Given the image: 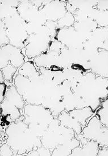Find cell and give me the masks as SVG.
<instances>
[{"instance_id": "6da1fadb", "label": "cell", "mask_w": 108, "mask_h": 156, "mask_svg": "<svg viewBox=\"0 0 108 156\" xmlns=\"http://www.w3.org/2000/svg\"><path fill=\"white\" fill-rule=\"evenodd\" d=\"M72 89L76 109L90 107L95 113L103 101L108 98V79L88 71L72 86Z\"/></svg>"}, {"instance_id": "7a4b0ae2", "label": "cell", "mask_w": 108, "mask_h": 156, "mask_svg": "<svg viewBox=\"0 0 108 156\" xmlns=\"http://www.w3.org/2000/svg\"><path fill=\"white\" fill-rule=\"evenodd\" d=\"M5 133L6 143L13 149L14 155L26 156L30 151L42 147L41 138L32 133L23 119L12 122L5 129Z\"/></svg>"}, {"instance_id": "3957f363", "label": "cell", "mask_w": 108, "mask_h": 156, "mask_svg": "<svg viewBox=\"0 0 108 156\" xmlns=\"http://www.w3.org/2000/svg\"><path fill=\"white\" fill-rule=\"evenodd\" d=\"M23 121L32 133L42 138L55 119L51 112L42 105L26 104L23 109Z\"/></svg>"}, {"instance_id": "277c9868", "label": "cell", "mask_w": 108, "mask_h": 156, "mask_svg": "<svg viewBox=\"0 0 108 156\" xmlns=\"http://www.w3.org/2000/svg\"><path fill=\"white\" fill-rule=\"evenodd\" d=\"M76 135L73 130L62 125L58 118H55L41 138V141L43 147L52 151L59 145L71 140Z\"/></svg>"}, {"instance_id": "5b68a950", "label": "cell", "mask_w": 108, "mask_h": 156, "mask_svg": "<svg viewBox=\"0 0 108 156\" xmlns=\"http://www.w3.org/2000/svg\"><path fill=\"white\" fill-rule=\"evenodd\" d=\"M50 32L45 25L39 30L29 35L25 44V55L29 59H34L49 51L52 41Z\"/></svg>"}, {"instance_id": "8992f818", "label": "cell", "mask_w": 108, "mask_h": 156, "mask_svg": "<svg viewBox=\"0 0 108 156\" xmlns=\"http://www.w3.org/2000/svg\"><path fill=\"white\" fill-rule=\"evenodd\" d=\"M76 137L80 141L81 145L89 140H94L99 144L100 147H108V128L101 123L95 114L83 128L81 133L76 135Z\"/></svg>"}, {"instance_id": "52a82bcc", "label": "cell", "mask_w": 108, "mask_h": 156, "mask_svg": "<svg viewBox=\"0 0 108 156\" xmlns=\"http://www.w3.org/2000/svg\"><path fill=\"white\" fill-rule=\"evenodd\" d=\"M1 20L4 24L9 39V44L21 49L25 48L29 34L26 30L25 23L18 12Z\"/></svg>"}, {"instance_id": "ba28073f", "label": "cell", "mask_w": 108, "mask_h": 156, "mask_svg": "<svg viewBox=\"0 0 108 156\" xmlns=\"http://www.w3.org/2000/svg\"><path fill=\"white\" fill-rule=\"evenodd\" d=\"M25 55L22 49L18 47L8 44L1 46L0 68L2 69L9 63L19 69L25 62Z\"/></svg>"}, {"instance_id": "9c48e42d", "label": "cell", "mask_w": 108, "mask_h": 156, "mask_svg": "<svg viewBox=\"0 0 108 156\" xmlns=\"http://www.w3.org/2000/svg\"><path fill=\"white\" fill-rule=\"evenodd\" d=\"M55 39L71 49L83 48L86 42L73 26L58 29Z\"/></svg>"}, {"instance_id": "30bf717a", "label": "cell", "mask_w": 108, "mask_h": 156, "mask_svg": "<svg viewBox=\"0 0 108 156\" xmlns=\"http://www.w3.org/2000/svg\"><path fill=\"white\" fill-rule=\"evenodd\" d=\"M40 10L47 21L58 22L68 12L67 2L62 1H47Z\"/></svg>"}, {"instance_id": "8fae6325", "label": "cell", "mask_w": 108, "mask_h": 156, "mask_svg": "<svg viewBox=\"0 0 108 156\" xmlns=\"http://www.w3.org/2000/svg\"><path fill=\"white\" fill-rule=\"evenodd\" d=\"M88 69L96 76L108 79V51H98L91 58Z\"/></svg>"}, {"instance_id": "7c38bea8", "label": "cell", "mask_w": 108, "mask_h": 156, "mask_svg": "<svg viewBox=\"0 0 108 156\" xmlns=\"http://www.w3.org/2000/svg\"><path fill=\"white\" fill-rule=\"evenodd\" d=\"M84 45L96 50L102 49L108 51V27H99L96 28L90 33Z\"/></svg>"}, {"instance_id": "4fadbf2b", "label": "cell", "mask_w": 108, "mask_h": 156, "mask_svg": "<svg viewBox=\"0 0 108 156\" xmlns=\"http://www.w3.org/2000/svg\"><path fill=\"white\" fill-rule=\"evenodd\" d=\"M91 19L95 20L100 27L108 28V1H98Z\"/></svg>"}, {"instance_id": "5bb4252c", "label": "cell", "mask_w": 108, "mask_h": 156, "mask_svg": "<svg viewBox=\"0 0 108 156\" xmlns=\"http://www.w3.org/2000/svg\"><path fill=\"white\" fill-rule=\"evenodd\" d=\"M99 144L94 140H89L83 145H80L73 149L71 156H98Z\"/></svg>"}, {"instance_id": "9a60e30c", "label": "cell", "mask_w": 108, "mask_h": 156, "mask_svg": "<svg viewBox=\"0 0 108 156\" xmlns=\"http://www.w3.org/2000/svg\"><path fill=\"white\" fill-rule=\"evenodd\" d=\"M57 118L60 121V124L73 130L76 135L81 133L83 128V126L79 121L69 115L66 110L62 112L60 115H59Z\"/></svg>"}, {"instance_id": "2e32d148", "label": "cell", "mask_w": 108, "mask_h": 156, "mask_svg": "<svg viewBox=\"0 0 108 156\" xmlns=\"http://www.w3.org/2000/svg\"><path fill=\"white\" fill-rule=\"evenodd\" d=\"M80 145L81 142L75 137L55 148L52 151V156H71L73 149Z\"/></svg>"}, {"instance_id": "e0dca14e", "label": "cell", "mask_w": 108, "mask_h": 156, "mask_svg": "<svg viewBox=\"0 0 108 156\" xmlns=\"http://www.w3.org/2000/svg\"><path fill=\"white\" fill-rule=\"evenodd\" d=\"M69 114L79 121L83 127L86 126L88 121L95 113L90 107H85L80 109H75L68 112Z\"/></svg>"}, {"instance_id": "ac0fdd59", "label": "cell", "mask_w": 108, "mask_h": 156, "mask_svg": "<svg viewBox=\"0 0 108 156\" xmlns=\"http://www.w3.org/2000/svg\"><path fill=\"white\" fill-rule=\"evenodd\" d=\"M18 74L26 77L32 80L41 76L40 72L36 69V65L31 61H26L18 70Z\"/></svg>"}, {"instance_id": "d6986e66", "label": "cell", "mask_w": 108, "mask_h": 156, "mask_svg": "<svg viewBox=\"0 0 108 156\" xmlns=\"http://www.w3.org/2000/svg\"><path fill=\"white\" fill-rule=\"evenodd\" d=\"M96 115L101 123L108 128V98L101 103L99 108L96 111Z\"/></svg>"}, {"instance_id": "ffe728a7", "label": "cell", "mask_w": 108, "mask_h": 156, "mask_svg": "<svg viewBox=\"0 0 108 156\" xmlns=\"http://www.w3.org/2000/svg\"><path fill=\"white\" fill-rule=\"evenodd\" d=\"M75 23V19L73 14L68 11L63 18L59 20L57 22L58 29L70 27L73 25Z\"/></svg>"}, {"instance_id": "44dd1931", "label": "cell", "mask_w": 108, "mask_h": 156, "mask_svg": "<svg viewBox=\"0 0 108 156\" xmlns=\"http://www.w3.org/2000/svg\"><path fill=\"white\" fill-rule=\"evenodd\" d=\"M3 74L5 81L9 83L13 82L14 76L15 73L18 72V69L14 67L10 63H9L6 66L0 70Z\"/></svg>"}, {"instance_id": "7402d4cb", "label": "cell", "mask_w": 108, "mask_h": 156, "mask_svg": "<svg viewBox=\"0 0 108 156\" xmlns=\"http://www.w3.org/2000/svg\"><path fill=\"white\" fill-rule=\"evenodd\" d=\"M26 156H52V151L42 146L36 150L30 151Z\"/></svg>"}, {"instance_id": "603a6c76", "label": "cell", "mask_w": 108, "mask_h": 156, "mask_svg": "<svg viewBox=\"0 0 108 156\" xmlns=\"http://www.w3.org/2000/svg\"><path fill=\"white\" fill-rule=\"evenodd\" d=\"M1 46H4L6 45L9 44V39L8 35L6 29L5 27L4 24L2 20H1Z\"/></svg>"}, {"instance_id": "cb8c5ba5", "label": "cell", "mask_w": 108, "mask_h": 156, "mask_svg": "<svg viewBox=\"0 0 108 156\" xmlns=\"http://www.w3.org/2000/svg\"><path fill=\"white\" fill-rule=\"evenodd\" d=\"M14 153L13 149L6 142L1 145L0 156H14Z\"/></svg>"}, {"instance_id": "d4e9b609", "label": "cell", "mask_w": 108, "mask_h": 156, "mask_svg": "<svg viewBox=\"0 0 108 156\" xmlns=\"http://www.w3.org/2000/svg\"><path fill=\"white\" fill-rule=\"evenodd\" d=\"M8 87V86L6 84V83H0V102H2L4 100Z\"/></svg>"}, {"instance_id": "484cf974", "label": "cell", "mask_w": 108, "mask_h": 156, "mask_svg": "<svg viewBox=\"0 0 108 156\" xmlns=\"http://www.w3.org/2000/svg\"><path fill=\"white\" fill-rule=\"evenodd\" d=\"M98 156H108V147H100Z\"/></svg>"}, {"instance_id": "4316f807", "label": "cell", "mask_w": 108, "mask_h": 156, "mask_svg": "<svg viewBox=\"0 0 108 156\" xmlns=\"http://www.w3.org/2000/svg\"><path fill=\"white\" fill-rule=\"evenodd\" d=\"M0 83H5V79L2 72L0 70Z\"/></svg>"}]
</instances>
